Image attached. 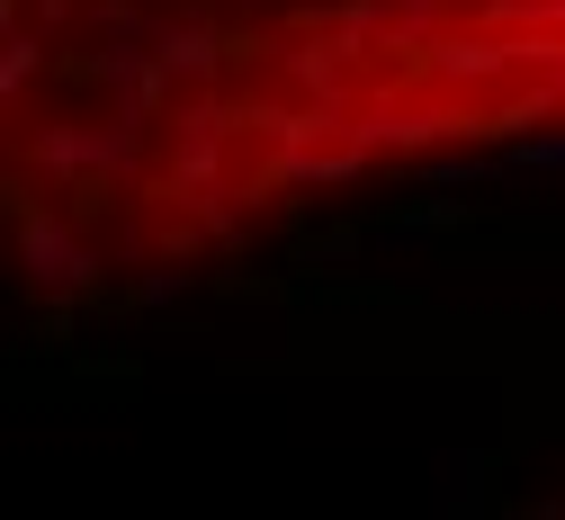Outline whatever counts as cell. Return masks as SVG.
<instances>
[{
    "mask_svg": "<svg viewBox=\"0 0 565 520\" xmlns=\"http://www.w3.org/2000/svg\"><path fill=\"white\" fill-rule=\"evenodd\" d=\"M565 135V0H0V215L45 306Z\"/></svg>",
    "mask_w": 565,
    "mask_h": 520,
    "instance_id": "1",
    "label": "cell"
}]
</instances>
